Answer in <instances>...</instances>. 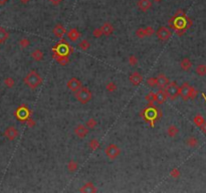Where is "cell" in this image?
I'll return each mask as SVG.
<instances>
[{
  "instance_id": "1",
  "label": "cell",
  "mask_w": 206,
  "mask_h": 193,
  "mask_svg": "<svg viewBox=\"0 0 206 193\" xmlns=\"http://www.w3.org/2000/svg\"><path fill=\"white\" fill-rule=\"evenodd\" d=\"M24 83L31 90H36L38 87L41 86L42 77H40V74L36 70H32L26 74V77H24Z\"/></svg>"
},
{
  "instance_id": "2",
  "label": "cell",
  "mask_w": 206,
  "mask_h": 193,
  "mask_svg": "<svg viewBox=\"0 0 206 193\" xmlns=\"http://www.w3.org/2000/svg\"><path fill=\"white\" fill-rule=\"evenodd\" d=\"M75 96H76V101L83 105L87 104L93 99V94L91 92V90L84 87H82L79 91H76Z\"/></svg>"
},
{
  "instance_id": "3",
  "label": "cell",
  "mask_w": 206,
  "mask_h": 193,
  "mask_svg": "<svg viewBox=\"0 0 206 193\" xmlns=\"http://www.w3.org/2000/svg\"><path fill=\"white\" fill-rule=\"evenodd\" d=\"M105 154H106V156L109 158L110 160H115V159H117L120 156L121 149L116 144H110L105 149Z\"/></svg>"
},
{
  "instance_id": "4",
  "label": "cell",
  "mask_w": 206,
  "mask_h": 193,
  "mask_svg": "<svg viewBox=\"0 0 206 193\" xmlns=\"http://www.w3.org/2000/svg\"><path fill=\"white\" fill-rule=\"evenodd\" d=\"M165 88H166L165 91H166L168 98L174 100L179 96V86L176 82H169Z\"/></svg>"
},
{
  "instance_id": "5",
  "label": "cell",
  "mask_w": 206,
  "mask_h": 193,
  "mask_svg": "<svg viewBox=\"0 0 206 193\" xmlns=\"http://www.w3.org/2000/svg\"><path fill=\"white\" fill-rule=\"evenodd\" d=\"M156 35L160 40H162V41H166V40H168L171 37L172 32L168 27H166V26H160L156 31Z\"/></svg>"
},
{
  "instance_id": "6",
  "label": "cell",
  "mask_w": 206,
  "mask_h": 193,
  "mask_svg": "<svg viewBox=\"0 0 206 193\" xmlns=\"http://www.w3.org/2000/svg\"><path fill=\"white\" fill-rule=\"evenodd\" d=\"M192 87L188 83H183L181 87H179V96L182 98V100L187 101L190 99V92Z\"/></svg>"
},
{
  "instance_id": "7",
  "label": "cell",
  "mask_w": 206,
  "mask_h": 193,
  "mask_svg": "<svg viewBox=\"0 0 206 193\" xmlns=\"http://www.w3.org/2000/svg\"><path fill=\"white\" fill-rule=\"evenodd\" d=\"M66 87L69 91L76 93V91H79L80 88L83 87V83H82V80L80 79H77V77H72V79H69L67 80Z\"/></svg>"
},
{
  "instance_id": "8",
  "label": "cell",
  "mask_w": 206,
  "mask_h": 193,
  "mask_svg": "<svg viewBox=\"0 0 206 193\" xmlns=\"http://www.w3.org/2000/svg\"><path fill=\"white\" fill-rule=\"evenodd\" d=\"M18 135H19V132L17 130V128L14 126H9L6 128L4 131V136L9 141L15 140V139L18 137Z\"/></svg>"
},
{
  "instance_id": "9",
  "label": "cell",
  "mask_w": 206,
  "mask_h": 193,
  "mask_svg": "<svg viewBox=\"0 0 206 193\" xmlns=\"http://www.w3.org/2000/svg\"><path fill=\"white\" fill-rule=\"evenodd\" d=\"M73 131H75L76 136L80 139L86 138L87 135H89V129L87 128V126H84V125H82V124L77 125Z\"/></svg>"
},
{
  "instance_id": "10",
  "label": "cell",
  "mask_w": 206,
  "mask_h": 193,
  "mask_svg": "<svg viewBox=\"0 0 206 193\" xmlns=\"http://www.w3.org/2000/svg\"><path fill=\"white\" fill-rule=\"evenodd\" d=\"M100 29L105 36H111L114 33V25L111 22H104Z\"/></svg>"
},
{
  "instance_id": "11",
  "label": "cell",
  "mask_w": 206,
  "mask_h": 193,
  "mask_svg": "<svg viewBox=\"0 0 206 193\" xmlns=\"http://www.w3.org/2000/svg\"><path fill=\"white\" fill-rule=\"evenodd\" d=\"M167 98H168V96H167L166 91H165L164 89H161V90L158 91V92L156 93V95L154 96V100L156 101L159 105H161V104H163L166 102Z\"/></svg>"
},
{
  "instance_id": "12",
  "label": "cell",
  "mask_w": 206,
  "mask_h": 193,
  "mask_svg": "<svg viewBox=\"0 0 206 193\" xmlns=\"http://www.w3.org/2000/svg\"><path fill=\"white\" fill-rule=\"evenodd\" d=\"M129 80H130V82H131L132 84H133V86L137 87V86H139V84L142 83V80H143V77L141 76L140 73L134 72V73H132L130 74Z\"/></svg>"
},
{
  "instance_id": "13",
  "label": "cell",
  "mask_w": 206,
  "mask_h": 193,
  "mask_svg": "<svg viewBox=\"0 0 206 193\" xmlns=\"http://www.w3.org/2000/svg\"><path fill=\"white\" fill-rule=\"evenodd\" d=\"M137 5L141 11L146 12L152 7V1L151 0H138Z\"/></svg>"
},
{
  "instance_id": "14",
  "label": "cell",
  "mask_w": 206,
  "mask_h": 193,
  "mask_svg": "<svg viewBox=\"0 0 206 193\" xmlns=\"http://www.w3.org/2000/svg\"><path fill=\"white\" fill-rule=\"evenodd\" d=\"M52 33L56 37L60 38V37H62L63 35L66 34V28H65V26H63V25H62V24H56L55 27H53V29H52Z\"/></svg>"
},
{
  "instance_id": "15",
  "label": "cell",
  "mask_w": 206,
  "mask_h": 193,
  "mask_svg": "<svg viewBox=\"0 0 206 193\" xmlns=\"http://www.w3.org/2000/svg\"><path fill=\"white\" fill-rule=\"evenodd\" d=\"M168 83H169V79L164 73H160L159 76L157 77V86L159 87L160 89H164L168 84Z\"/></svg>"
},
{
  "instance_id": "16",
  "label": "cell",
  "mask_w": 206,
  "mask_h": 193,
  "mask_svg": "<svg viewBox=\"0 0 206 193\" xmlns=\"http://www.w3.org/2000/svg\"><path fill=\"white\" fill-rule=\"evenodd\" d=\"M180 67L182 70H184V72H189L192 67V62L190 60V59L184 57V59L180 62Z\"/></svg>"
},
{
  "instance_id": "17",
  "label": "cell",
  "mask_w": 206,
  "mask_h": 193,
  "mask_svg": "<svg viewBox=\"0 0 206 193\" xmlns=\"http://www.w3.org/2000/svg\"><path fill=\"white\" fill-rule=\"evenodd\" d=\"M67 37H69V39L70 41L75 42L76 40H79V38L80 37V32L76 28H73L67 32Z\"/></svg>"
},
{
  "instance_id": "18",
  "label": "cell",
  "mask_w": 206,
  "mask_h": 193,
  "mask_svg": "<svg viewBox=\"0 0 206 193\" xmlns=\"http://www.w3.org/2000/svg\"><path fill=\"white\" fill-rule=\"evenodd\" d=\"M16 116H17L20 120H24L28 117V110L25 107H20L16 112Z\"/></svg>"
},
{
  "instance_id": "19",
  "label": "cell",
  "mask_w": 206,
  "mask_h": 193,
  "mask_svg": "<svg viewBox=\"0 0 206 193\" xmlns=\"http://www.w3.org/2000/svg\"><path fill=\"white\" fill-rule=\"evenodd\" d=\"M31 57L35 60V62H41V60L43 59L42 50L39 49V48H36L35 50H33V52H31Z\"/></svg>"
},
{
  "instance_id": "20",
  "label": "cell",
  "mask_w": 206,
  "mask_h": 193,
  "mask_svg": "<svg viewBox=\"0 0 206 193\" xmlns=\"http://www.w3.org/2000/svg\"><path fill=\"white\" fill-rule=\"evenodd\" d=\"M178 133H179V129L178 127L175 126V125H171V126H169L167 128V134L169 137L175 138L178 135Z\"/></svg>"
},
{
  "instance_id": "21",
  "label": "cell",
  "mask_w": 206,
  "mask_h": 193,
  "mask_svg": "<svg viewBox=\"0 0 206 193\" xmlns=\"http://www.w3.org/2000/svg\"><path fill=\"white\" fill-rule=\"evenodd\" d=\"M195 73H196V74L199 77H205L206 76V64H204V63L198 64L196 66V69H195Z\"/></svg>"
},
{
  "instance_id": "22",
  "label": "cell",
  "mask_w": 206,
  "mask_h": 193,
  "mask_svg": "<svg viewBox=\"0 0 206 193\" xmlns=\"http://www.w3.org/2000/svg\"><path fill=\"white\" fill-rule=\"evenodd\" d=\"M80 191L82 192H96L97 188L94 187V185L92 183V182H89V183L84 184L82 188H80Z\"/></svg>"
},
{
  "instance_id": "23",
  "label": "cell",
  "mask_w": 206,
  "mask_h": 193,
  "mask_svg": "<svg viewBox=\"0 0 206 193\" xmlns=\"http://www.w3.org/2000/svg\"><path fill=\"white\" fill-rule=\"evenodd\" d=\"M198 144H199V142H198V139L196 137L191 136V137L187 138V140H186V145H187V146L191 147V148H195V147L198 146Z\"/></svg>"
},
{
  "instance_id": "24",
  "label": "cell",
  "mask_w": 206,
  "mask_h": 193,
  "mask_svg": "<svg viewBox=\"0 0 206 193\" xmlns=\"http://www.w3.org/2000/svg\"><path fill=\"white\" fill-rule=\"evenodd\" d=\"M9 33L5 28L0 27V43H4L8 39Z\"/></svg>"
},
{
  "instance_id": "25",
  "label": "cell",
  "mask_w": 206,
  "mask_h": 193,
  "mask_svg": "<svg viewBox=\"0 0 206 193\" xmlns=\"http://www.w3.org/2000/svg\"><path fill=\"white\" fill-rule=\"evenodd\" d=\"M79 46H80V49L83 50V52H87V49H90L91 43H90L89 40L83 39V40H82V41H80V42L79 43Z\"/></svg>"
},
{
  "instance_id": "26",
  "label": "cell",
  "mask_w": 206,
  "mask_h": 193,
  "mask_svg": "<svg viewBox=\"0 0 206 193\" xmlns=\"http://www.w3.org/2000/svg\"><path fill=\"white\" fill-rule=\"evenodd\" d=\"M77 168H79V164L76 163V161H69V164H67V170H69V172H76L77 170Z\"/></svg>"
},
{
  "instance_id": "27",
  "label": "cell",
  "mask_w": 206,
  "mask_h": 193,
  "mask_svg": "<svg viewBox=\"0 0 206 193\" xmlns=\"http://www.w3.org/2000/svg\"><path fill=\"white\" fill-rule=\"evenodd\" d=\"M89 146H90V148L92 149L93 151H94V150H97V149L100 147V142H99L98 139H92V140L90 141V143H89Z\"/></svg>"
},
{
  "instance_id": "28",
  "label": "cell",
  "mask_w": 206,
  "mask_h": 193,
  "mask_svg": "<svg viewBox=\"0 0 206 193\" xmlns=\"http://www.w3.org/2000/svg\"><path fill=\"white\" fill-rule=\"evenodd\" d=\"M4 84L5 87L9 88V89H11V88H13L15 86V80L13 79V77H6V79L4 80Z\"/></svg>"
},
{
  "instance_id": "29",
  "label": "cell",
  "mask_w": 206,
  "mask_h": 193,
  "mask_svg": "<svg viewBox=\"0 0 206 193\" xmlns=\"http://www.w3.org/2000/svg\"><path fill=\"white\" fill-rule=\"evenodd\" d=\"M86 126L87 129H94L97 126V121L94 120V118H90V119H87L86 122Z\"/></svg>"
},
{
  "instance_id": "30",
  "label": "cell",
  "mask_w": 206,
  "mask_h": 193,
  "mask_svg": "<svg viewBox=\"0 0 206 193\" xmlns=\"http://www.w3.org/2000/svg\"><path fill=\"white\" fill-rule=\"evenodd\" d=\"M194 124L196 125L197 127H200L202 124L204 123L205 122V120H204V118L202 117V116H200V115H197V116H195L194 117Z\"/></svg>"
},
{
  "instance_id": "31",
  "label": "cell",
  "mask_w": 206,
  "mask_h": 193,
  "mask_svg": "<svg viewBox=\"0 0 206 193\" xmlns=\"http://www.w3.org/2000/svg\"><path fill=\"white\" fill-rule=\"evenodd\" d=\"M19 45L21 46L22 48H27L30 45V40L28 38H21L19 40Z\"/></svg>"
},
{
  "instance_id": "32",
  "label": "cell",
  "mask_w": 206,
  "mask_h": 193,
  "mask_svg": "<svg viewBox=\"0 0 206 193\" xmlns=\"http://www.w3.org/2000/svg\"><path fill=\"white\" fill-rule=\"evenodd\" d=\"M106 89H107L108 92L113 93V92H115V91L117 90V84H115L114 82H110V83H108V84H107Z\"/></svg>"
},
{
  "instance_id": "33",
  "label": "cell",
  "mask_w": 206,
  "mask_h": 193,
  "mask_svg": "<svg viewBox=\"0 0 206 193\" xmlns=\"http://www.w3.org/2000/svg\"><path fill=\"white\" fill-rule=\"evenodd\" d=\"M136 35H137L138 37H140V38L146 37V32H145V28H139V29H137Z\"/></svg>"
},
{
  "instance_id": "34",
  "label": "cell",
  "mask_w": 206,
  "mask_h": 193,
  "mask_svg": "<svg viewBox=\"0 0 206 193\" xmlns=\"http://www.w3.org/2000/svg\"><path fill=\"white\" fill-rule=\"evenodd\" d=\"M147 83L150 87H156L157 86V77H150L147 80Z\"/></svg>"
},
{
  "instance_id": "35",
  "label": "cell",
  "mask_w": 206,
  "mask_h": 193,
  "mask_svg": "<svg viewBox=\"0 0 206 193\" xmlns=\"http://www.w3.org/2000/svg\"><path fill=\"white\" fill-rule=\"evenodd\" d=\"M145 32H146V36H152L155 33L154 28L151 27V26H147V27H145Z\"/></svg>"
},
{
  "instance_id": "36",
  "label": "cell",
  "mask_w": 206,
  "mask_h": 193,
  "mask_svg": "<svg viewBox=\"0 0 206 193\" xmlns=\"http://www.w3.org/2000/svg\"><path fill=\"white\" fill-rule=\"evenodd\" d=\"M67 52H69V50H67V47L66 45H60L59 46V55H66Z\"/></svg>"
},
{
  "instance_id": "37",
  "label": "cell",
  "mask_w": 206,
  "mask_h": 193,
  "mask_svg": "<svg viewBox=\"0 0 206 193\" xmlns=\"http://www.w3.org/2000/svg\"><path fill=\"white\" fill-rule=\"evenodd\" d=\"M129 63L131 64V66H136V64L138 63V59H137V56L131 55V56L129 57Z\"/></svg>"
},
{
  "instance_id": "38",
  "label": "cell",
  "mask_w": 206,
  "mask_h": 193,
  "mask_svg": "<svg viewBox=\"0 0 206 193\" xmlns=\"http://www.w3.org/2000/svg\"><path fill=\"white\" fill-rule=\"evenodd\" d=\"M93 35L94 36V37H97V38H99V37H101L103 35V33H102V30H101L100 28H97V29H94V31H93Z\"/></svg>"
},
{
  "instance_id": "39",
  "label": "cell",
  "mask_w": 206,
  "mask_h": 193,
  "mask_svg": "<svg viewBox=\"0 0 206 193\" xmlns=\"http://www.w3.org/2000/svg\"><path fill=\"white\" fill-rule=\"evenodd\" d=\"M171 176L173 178H178L179 176H180V172H179V170L178 169H173V170L171 171Z\"/></svg>"
},
{
  "instance_id": "40",
  "label": "cell",
  "mask_w": 206,
  "mask_h": 193,
  "mask_svg": "<svg viewBox=\"0 0 206 193\" xmlns=\"http://www.w3.org/2000/svg\"><path fill=\"white\" fill-rule=\"evenodd\" d=\"M49 2L52 3L53 6H59L60 3L62 2V0H49Z\"/></svg>"
},
{
  "instance_id": "41",
  "label": "cell",
  "mask_w": 206,
  "mask_h": 193,
  "mask_svg": "<svg viewBox=\"0 0 206 193\" xmlns=\"http://www.w3.org/2000/svg\"><path fill=\"white\" fill-rule=\"evenodd\" d=\"M196 95H197V92L193 89V88H192L191 92H190V98H191V99H194V98L196 97Z\"/></svg>"
},
{
  "instance_id": "42",
  "label": "cell",
  "mask_w": 206,
  "mask_h": 193,
  "mask_svg": "<svg viewBox=\"0 0 206 193\" xmlns=\"http://www.w3.org/2000/svg\"><path fill=\"white\" fill-rule=\"evenodd\" d=\"M199 128H200V129H201V131H202V132H203V133H205V134H206V122H204V123H203V124H202V125H201V126H200V127H199Z\"/></svg>"
},
{
  "instance_id": "43",
  "label": "cell",
  "mask_w": 206,
  "mask_h": 193,
  "mask_svg": "<svg viewBox=\"0 0 206 193\" xmlns=\"http://www.w3.org/2000/svg\"><path fill=\"white\" fill-rule=\"evenodd\" d=\"M8 2V0H0V6H3V5H5L6 3Z\"/></svg>"
},
{
  "instance_id": "44",
  "label": "cell",
  "mask_w": 206,
  "mask_h": 193,
  "mask_svg": "<svg viewBox=\"0 0 206 193\" xmlns=\"http://www.w3.org/2000/svg\"><path fill=\"white\" fill-rule=\"evenodd\" d=\"M19 1H20V3H22V4H27L30 0H19Z\"/></svg>"
},
{
  "instance_id": "45",
  "label": "cell",
  "mask_w": 206,
  "mask_h": 193,
  "mask_svg": "<svg viewBox=\"0 0 206 193\" xmlns=\"http://www.w3.org/2000/svg\"><path fill=\"white\" fill-rule=\"evenodd\" d=\"M153 1L157 2V3H159V2H162V1H163V0H153Z\"/></svg>"
}]
</instances>
